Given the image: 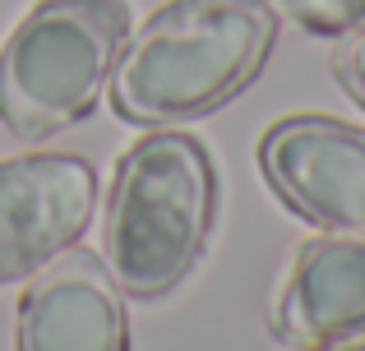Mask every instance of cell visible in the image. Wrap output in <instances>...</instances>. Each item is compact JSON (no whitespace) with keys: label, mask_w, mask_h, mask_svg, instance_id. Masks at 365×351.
<instances>
[{"label":"cell","mask_w":365,"mask_h":351,"mask_svg":"<svg viewBox=\"0 0 365 351\" xmlns=\"http://www.w3.org/2000/svg\"><path fill=\"white\" fill-rule=\"evenodd\" d=\"M268 0H167L130 28L111 74V107L130 125L176 130L236 102L277 46Z\"/></svg>","instance_id":"1"},{"label":"cell","mask_w":365,"mask_h":351,"mask_svg":"<svg viewBox=\"0 0 365 351\" xmlns=\"http://www.w3.org/2000/svg\"><path fill=\"white\" fill-rule=\"evenodd\" d=\"M213 222V153L185 130H148L116 162L102 217V263L130 300H162L204 259Z\"/></svg>","instance_id":"2"},{"label":"cell","mask_w":365,"mask_h":351,"mask_svg":"<svg viewBox=\"0 0 365 351\" xmlns=\"http://www.w3.org/2000/svg\"><path fill=\"white\" fill-rule=\"evenodd\" d=\"M125 37V0H37L0 46V125L19 144H42L88 120Z\"/></svg>","instance_id":"3"},{"label":"cell","mask_w":365,"mask_h":351,"mask_svg":"<svg viewBox=\"0 0 365 351\" xmlns=\"http://www.w3.org/2000/svg\"><path fill=\"white\" fill-rule=\"evenodd\" d=\"M98 213V172L83 153L0 157V287L61 259Z\"/></svg>","instance_id":"4"},{"label":"cell","mask_w":365,"mask_h":351,"mask_svg":"<svg viewBox=\"0 0 365 351\" xmlns=\"http://www.w3.org/2000/svg\"><path fill=\"white\" fill-rule=\"evenodd\" d=\"M259 172L305 222L365 241V130L333 116H287L259 139Z\"/></svg>","instance_id":"5"},{"label":"cell","mask_w":365,"mask_h":351,"mask_svg":"<svg viewBox=\"0 0 365 351\" xmlns=\"http://www.w3.org/2000/svg\"><path fill=\"white\" fill-rule=\"evenodd\" d=\"M14 351H130V296L102 254L70 245L28 278L14 315Z\"/></svg>","instance_id":"6"},{"label":"cell","mask_w":365,"mask_h":351,"mask_svg":"<svg viewBox=\"0 0 365 351\" xmlns=\"http://www.w3.org/2000/svg\"><path fill=\"white\" fill-rule=\"evenodd\" d=\"M268 319L287 347L301 351L365 333V241L338 231L305 241L277 282Z\"/></svg>","instance_id":"7"},{"label":"cell","mask_w":365,"mask_h":351,"mask_svg":"<svg viewBox=\"0 0 365 351\" xmlns=\"http://www.w3.org/2000/svg\"><path fill=\"white\" fill-rule=\"evenodd\" d=\"M268 5L314 37H347L365 28V0H268Z\"/></svg>","instance_id":"8"},{"label":"cell","mask_w":365,"mask_h":351,"mask_svg":"<svg viewBox=\"0 0 365 351\" xmlns=\"http://www.w3.org/2000/svg\"><path fill=\"white\" fill-rule=\"evenodd\" d=\"M333 74H338L342 93L365 111V28L342 37V46L333 51Z\"/></svg>","instance_id":"9"},{"label":"cell","mask_w":365,"mask_h":351,"mask_svg":"<svg viewBox=\"0 0 365 351\" xmlns=\"http://www.w3.org/2000/svg\"><path fill=\"white\" fill-rule=\"evenodd\" d=\"M319 351H365V333H351V337H338V342L319 347Z\"/></svg>","instance_id":"10"}]
</instances>
